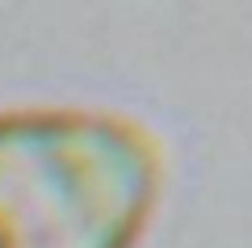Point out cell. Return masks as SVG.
Wrapping results in <instances>:
<instances>
[{
	"label": "cell",
	"mask_w": 252,
	"mask_h": 248,
	"mask_svg": "<svg viewBox=\"0 0 252 248\" xmlns=\"http://www.w3.org/2000/svg\"><path fill=\"white\" fill-rule=\"evenodd\" d=\"M164 189L147 122L97 106L0 109V248H135Z\"/></svg>",
	"instance_id": "cell-1"
}]
</instances>
